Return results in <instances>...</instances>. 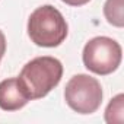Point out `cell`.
Masks as SVG:
<instances>
[{
    "instance_id": "obj_6",
    "label": "cell",
    "mask_w": 124,
    "mask_h": 124,
    "mask_svg": "<svg viewBox=\"0 0 124 124\" xmlns=\"http://www.w3.org/2000/svg\"><path fill=\"white\" fill-rule=\"evenodd\" d=\"M123 6L124 0H107L104 5V15L108 21V23L123 28L124 25V16H123Z\"/></svg>"
},
{
    "instance_id": "obj_2",
    "label": "cell",
    "mask_w": 124,
    "mask_h": 124,
    "mask_svg": "<svg viewBox=\"0 0 124 124\" xmlns=\"http://www.w3.org/2000/svg\"><path fill=\"white\" fill-rule=\"evenodd\" d=\"M67 22L51 5L37 8L28 19V35L38 47H58L67 37Z\"/></svg>"
},
{
    "instance_id": "obj_3",
    "label": "cell",
    "mask_w": 124,
    "mask_h": 124,
    "mask_svg": "<svg viewBox=\"0 0 124 124\" xmlns=\"http://www.w3.org/2000/svg\"><path fill=\"white\" fill-rule=\"evenodd\" d=\"M123 50L121 45L109 37H95L86 42L82 60L85 67L101 76L111 75L121 63Z\"/></svg>"
},
{
    "instance_id": "obj_5",
    "label": "cell",
    "mask_w": 124,
    "mask_h": 124,
    "mask_svg": "<svg viewBox=\"0 0 124 124\" xmlns=\"http://www.w3.org/2000/svg\"><path fill=\"white\" fill-rule=\"evenodd\" d=\"M28 104L18 78H10L0 82V108L3 111H18Z\"/></svg>"
},
{
    "instance_id": "obj_9",
    "label": "cell",
    "mask_w": 124,
    "mask_h": 124,
    "mask_svg": "<svg viewBox=\"0 0 124 124\" xmlns=\"http://www.w3.org/2000/svg\"><path fill=\"white\" fill-rule=\"evenodd\" d=\"M63 3H66V5H69V6H83V5H86V3H89L91 0H61Z\"/></svg>"
},
{
    "instance_id": "obj_1",
    "label": "cell",
    "mask_w": 124,
    "mask_h": 124,
    "mask_svg": "<svg viewBox=\"0 0 124 124\" xmlns=\"http://www.w3.org/2000/svg\"><path fill=\"white\" fill-rule=\"evenodd\" d=\"M63 64L55 57H35L22 67L18 78L23 95L31 99L47 96L61 80Z\"/></svg>"
},
{
    "instance_id": "obj_4",
    "label": "cell",
    "mask_w": 124,
    "mask_h": 124,
    "mask_svg": "<svg viewBox=\"0 0 124 124\" xmlns=\"http://www.w3.org/2000/svg\"><path fill=\"white\" fill-rule=\"evenodd\" d=\"M102 86L89 75H75L64 88L67 105L78 114H92L102 104Z\"/></svg>"
},
{
    "instance_id": "obj_8",
    "label": "cell",
    "mask_w": 124,
    "mask_h": 124,
    "mask_svg": "<svg viewBox=\"0 0 124 124\" xmlns=\"http://www.w3.org/2000/svg\"><path fill=\"white\" fill-rule=\"evenodd\" d=\"M5 53H6V37H5V34L2 31H0V60L3 58Z\"/></svg>"
},
{
    "instance_id": "obj_7",
    "label": "cell",
    "mask_w": 124,
    "mask_h": 124,
    "mask_svg": "<svg viewBox=\"0 0 124 124\" xmlns=\"http://www.w3.org/2000/svg\"><path fill=\"white\" fill-rule=\"evenodd\" d=\"M124 120V95L118 93L112 98L105 109V121L109 124H121Z\"/></svg>"
}]
</instances>
